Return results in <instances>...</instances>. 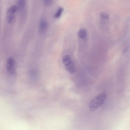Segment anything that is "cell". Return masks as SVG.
Wrapping results in <instances>:
<instances>
[{
    "instance_id": "6da1fadb",
    "label": "cell",
    "mask_w": 130,
    "mask_h": 130,
    "mask_svg": "<svg viewBox=\"0 0 130 130\" xmlns=\"http://www.w3.org/2000/svg\"><path fill=\"white\" fill-rule=\"evenodd\" d=\"M106 97V94L104 93H100L94 97L89 103L90 111H94L97 110L104 103Z\"/></svg>"
},
{
    "instance_id": "7a4b0ae2",
    "label": "cell",
    "mask_w": 130,
    "mask_h": 130,
    "mask_svg": "<svg viewBox=\"0 0 130 130\" xmlns=\"http://www.w3.org/2000/svg\"><path fill=\"white\" fill-rule=\"evenodd\" d=\"M62 61L66 69L69 72L73 74L75 72V66L70 56L68 55H65L62 58Z\"/></svg>"
},
{
    "instance_id": "3957f363",
    "label": "cell",
    "mask_w": 130,
    "mask_h": 130,
    "mask_svg": "<svg viewBox=\"0 0 130 130\" xmlns=\"http://www.w3.org/2000/svg\"><path fill=\"white\" fill-rule=\"evenodd\" d=\"M18 10L17 5H13L10 7L7 11V21L9 24L11 23L13 21L15 13Z\"/></svg>"
},
{
    "instance_id": "277c9868",
    "label": "cell",
    "mask_w": 130,
    "mask_h": 130,
    "mask_svg": "<svg viewBox=\"0 0 130 130\" xmlns=\"http://www.w3.org/2000/svg\"><path fill=\"white\" fill-rule=\"evenodd\" d=\"M6 67L8 72L11 74H14L15 72V62L14 59L10 57L6 60Z\"/></svg>"
},
{
    "instance_id": "5b68a950",
    "label": "cell",
    "mask_w": 130,
    "mask_h": 130,
    "mask_svg": "<svg viewBox=\"0 0 130 130\" xmlns=\"http://www.w3.org/2000/svg\"><path fill=\"white\" fill-rule=\"evenodd\" d=\"M48 26L47 22L45 20H41L39 23V31L41 33H44L47 31Z\"/></svg>"
},
{
    "instance_id": "8992f818",
    "label": "cell",
    "mask_w": 130,
    "mask_h": 130,
    "mask_svg": "<svg viewBox=\"0 0 130 130\" xmlns=\"http://www.w3.org/2000/svg\"><path fill=\"white\" fill-rule=\"evenodd\" d=\"M87 34L86 30L85 28H82L78 31L77 35L80 39L84 41H85L87 39Z\"/></svg>"
},
{
    "instance_id": "52a82bcc",
    "label": "cell",
    "mask_w": 130,
    "mask_h": 130,
    "mask_svg": "<svg viewBox=\"0 0 130 130\" xmlns=\"http://www.w3.org/2000/svg\"><path fill=\"white\" fill-rule=\"evenodd\" d=\"M100 18L102 22L104 23H106L109 19V14L105 12H101L100 15Z\"/></svg>"
},
{
    "instance_id": "ba28073f",
    "label": "cell",
    "mask_w": 130,
    "mask_h": 130,
    "mask_svg": "<svg viewBox=\"0 0 130 130\" xmlns=\"http://www.w3.org/2000/svg\"><path fill=\"white\" fill-rule=\"evenodd\" d=\"M26 4V0H18V9L22 11L25 8Z\"/></svg>"
},
{
    "instance_id": "9c48e42d",
    "label": "cell",
    "mask_w": 130,
    "mask_h": 130,
    "mask_svg": "<svg viewBox=\"0 0 130 130\" xmlns=\"http://www.w3.org/2000/svg\"><path fill=\"white\" fill-rule=\"evenodd\" d=\"M63 9L62 7L59 8L57 10L54 15V17L56 18H58L61 16L63 11Z\"/></svg>"
},
{
    "instance_id": "30bf717a",
    "label": "cell",
    "mask_w": 130,
    "mask_h": 130,
    "mask_svg": "<svg viewBox=\"0 0 130 130\" xmlns=\"http://www.w3.org/2000/svg\"><path fill=\"white\" fill-rule=\"evenodd\" d=\"M44 4L47 6H49L52 3L53 0H43Z\"/></svg>"
}]
</instances>
